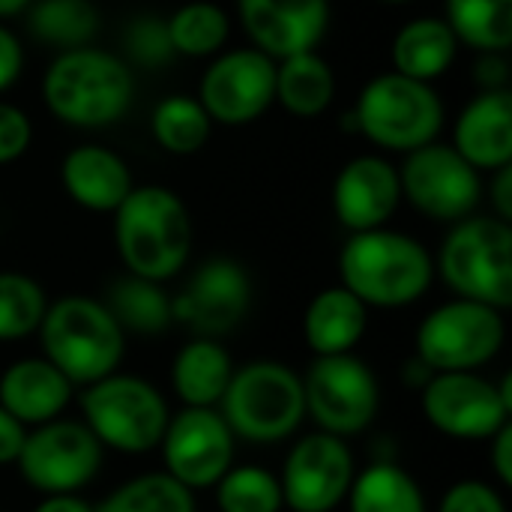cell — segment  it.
Here are the masks:
<instances>
[{"mask_svg":"<svg viewBox=\"0 0 512 512\" xmlns=\"http://www.w3.org/2000/svg\"><path fill=\"white\" fill-rule=\"evenodd\" d=\"M435 282V258L402 231L375 228L351 234L339 252V285L369 312L414 306Z\"/></svg>","mask_w":512,"mask_h":512,"instance_id":"cell-1","label":"cell"},{"mask_svg":"<svg viewBox=\"0 0 512 512\" xmlns=\"http://www.w3.org/2000/svg\"><path fill=\"white\" fill-rule=\"evenodd\" d=\"M114 246L126 273L165 285L192 252V216L165 186H135L114 210Z\"/></svg>","mask_w":512,"mask_h":512,"instance_id":"cell-2","label":"cell"},{"mask_svg":"<svg viewBox=\"0 0 512 512\" xmlns=\"http://www.w3.org/2000/svg\"><path fill=\"white\" fill-rule=\"evenodd\" d=\"M42 357L60 369L72 387H90L114 372L126 357V333L102 300L66 294L48 303L36 330Z\"/></svg>","mask_w":512,"mask_h":512,"instance_id":"cell-3","label":"cell"},{"mask_svg":"<svg viewBox=\"0 0 512 512\" xmlns=\"http://www.w3.org/2000/svg\"><path fill=\"white\" fill-rule=\"evenodd\" d=\"M237 441L270 447L291 441L306 420L303 381L282 360H252L234 366L228 390L216 408Z\"/></svg>","mask_w":512,"mask_h":512,"instance_id":"cell-4","label":"cell"},{"mask_svg":"<svg viewBox=\"0 0 512 512\" xmlns=\"http://www.w3.org/2000/svg\"><path fill=\"white\" fill-rule=\"evenodd\" d=\"M129 66L99 48H72L48 66L42 78V96L48 111L81 129H99L126 114L132 105Z\"/></svg>","mask_w":512,"mask_h":512,"instance_id":"cell-5","label":"cell"},{"mask_svg":"<svg viewBox=\"0 0 512 512\" xmlns=\"http://www.w3.org/2000/svg\"><path fill=\"white\" fill-rule=\"evenodd\" d=\"M81 423L93 438L114 453L144 456L159 450L171 420L168 399L141 375L114 372L90 387H81Z\"/></svg>","mask_w":512,"mask_h":512,"instance_id":"cell-6","label":"cell"},{"mask_svg":"<svg viewBox=\"0 0 512 512\" xmlns=\"http://www.w3.org/2000/svg\"><path fill=\"white\" fill-rule=\"evenodd\" d=\"M435 270L444 285L498 312L512 306V228L498 216H468L444 237Z\"/></svg>","mask_w":512,"mask_h":512,"instance_id":"cell-7","label":"cell"},{"mask_svg":"<svg viewBox=\"0 0 512 512\" xmlns=\"http://www.w3.org/2000/svg\"><path fill=\"white\" fill-rule=\"evenodd\" d=\"M351 117L357 132L378 147L411 153L438 138L444 126V102L429 84L387 72L363 87Z\"/></svg>","mask_w":512,"mask_h":512,"instance_id":"cell-8","label":"cell"},{"mask_svg":"<svg viewBox=\"0 0 512 512\" xmlns=\"http://www.w3.org/2000/svg\"><path fill=\"white\" fill-rule=\"evenodd\" d=\"M504 345V312L462 297L432 309L414 333V357L432 372H480Z\"/></svg>","mask_w":512,"mask_h":512,"instance_id":"cell-9","label":"cell"},{"mask_svg":"<svg viewBox=\"0 0 512 512\" xmlns=\"http://www.w3.org/2000/svg\"><path fill=\"white\" fill-rule=\"evenodd\" d=\"M306 417L333 438H357L372 429L381 408V384L357 354L315 357L300 375Z\"/></svg>","mask_w":512,"mask_h":512,"instance_id":"cell-10","label":"cell"},{"mask_svg":"<svg viewBox=\"0 0 512 512\" xmlns=\"http://www.w3.org/2000/svg\"><path fill=\"white\" fill-rule=\"evenodd\" d=\"M426 423L453 441H489L512 423V378L480 372H435L420 390Z\"/></svg>","mask_w":512,"mask_h":512,"instance_id":"cell-11","label":"cell"},{"mask_svg":"<svg viewBox=\"0 0 512 512\" xmlns=\"http://www.w3.org/2000/svg\"><path fill=\"white\" fill-rule=\"evenodd\" d=\"M105 462V447L81 420L57 417L27 429L15 468L36 495H81Z\"/></svg>","mask_w":512,"mask_h":512,"instance_id":"cell-12","label":"cell"},{"mask_svg":"<svg viewBox=\"0 0 512 512\" xmlns=\"http://www.w3.org/2000/svg\"><path fill=\"white\" fill-rule=\"evenodd\" d=\"M237 438L216 408H180L159 441L162 471L189 492L213 489L234 465Z\"/></svg>","mask_w":512,"mask_h":512,"instance_id":"cell-13","label":"cell"},{"mask_svg":"<svg viewBox=\"0 0 512 512\" xmlns=\"http://www.w3.org/2000/svg\"><path fill=\"white\" fill-rule=\"evenodd\" d=\"M354 474L357 462L348 441L312 432L294 441L276 477L291 512H336L348 498Z\"/></svg>","mask_w":512,"mask_h":512,"instance_id":"cell-14","label":"cell"},{"mask_svg":"<svg viewBox=\"0 0 512 512\" xmlns=\"http://www.w3.org/2000/svg\"><path fill=\"white\" fill-rule=\"evenodd\" d=\"M399 183L402 198L435 222H462L474 216L483 195L480 171L453 147L435 141L408 153L399 168Z\"/></svg>","mask_w":512,"mask_h":512,"instance_id":"cell-15","label":"cell"},{"mask_svg":"<svg viewBox=\"0 0 512 512\" xmlns=\"http://www.w3.org/2000/svg\"><path fill=\"white\" fill-rule=\"evenodd\" d=\"M174 321L198 339L234 333L252 309V279L234 258H207L171 297Z\"/></svg>","mask_w":512,"mask_h":512,"instance_id":"cell-16","label":"cell"},{"mask_svg":"<svg viewBox=\"0 0 512 512\" xmlns=\"http://www.w3.org/2000/svg\"><path fill=\"white\" fill-rule=\"evenodd\" d=\"M276 99V63L258 48H237L213 60L201 78V108L210 120L243 126L258 120Z\"/></svg>","mask_w":512,"mask_h":512,"instance_id":"cell-17","label":"cell"},{"mask_svg":"<svg viewBox=\"0 0 512 512\" xmlns=\"http://www.w3.org/2000/svg\"><path fill=\"white\" fill-rule=\"evenodd\" d=\"M402 201L399 168L381 156L351 159L333 183V213L351 234L384 228Z\"/></svg>","mask_w":512,"mask_h":512,"instance_id":"cell-18","label":"cell"},{"mask_svg":"<svg viewBox=\"0 0 512 512\" xmlns=\"http://www.w3.org/2000/svg\"><path fill=\"white\" fill-rule=\"evenodd\" d=\"M240 21L258 51L285 60L312 51L327 30V0H237Z\"/></svg>","mask_w":512,"mask_h":512,"instance_id":"cell-19","label":"cell"},{"mask_svg":"<svg viewBox=\"0 0 512 512\" xmlns=\"http://www.w3.org/2000/svg\"><path fill=\"white\" fill-rule=\"evenodd\" d=\"M75 387L45 357H21L0 372V408L24 429H36L63 417Z\"/></svg>","mask_w":512,"mask_h":512,"instance_id":"cell-20","label":"cell"},{"mask_svg":"<svg viewBox=\"0 0 512 512\" xmlns=\"http://www.w3.org/2000/svg\"><path fill=\"white\" fill-rule=\"evenodd\" d=\"M453 150L477 171H498L512 159L510 90L480 93L456 120Z\"/></svg>","mask_w":512,"mask_h":512,"instance_id":"cell-21","label":"cell"},{"mask_svg":"<svg viewBox=\"0 0 512 512\" xmlns=\"http://www.w3.org/2000/svg\"><path fill=\"white\" fill-rule=\"evenodd\" d=\"M60 180L66 195L90 213H114L135 189L126 162L114 150L96 144L69 150L60 165Z\"/></svg>","mask_w":512,"mask_h":512,"instance_id":"cell-22","label":"cell"},{"mask_svg":"<svg viewBox=\"0 0 512 512\" xmlns=\"http://www.w3.org/2000/svg\"><path fill=\"white\" fill-rule=\"evenodd\" d=\"M369 330V309L342 285L318 291L303 312V339L315 357L354 354Z\"/></svg>","mask_w":512,"mask_h":512,"instance_id":"cell-23","label":"cell"},{"mask_svg":"<svg viewBox=\"0 0 512 512\" xmlns=\"http://www.w3.org/2000/svg\"><path fill=\"white\" fill-rule=\"evenodd\" d=\"M234 360L219 339L192 336L171 360V390L183 408H219Z\"/></svg>","mask_w":512,"mask_h":512,"instance_id":"cell-24","label":"cell"},{"mask_svg":"<svg viewBox=\"0 0 512 512\" xmlns=\"http://www.w3.org/2000/svg\"><path fill=\"white\" fill-rule=\"evenodd\" d=\"M456 33L441 18H417L405 24L393 39V66L399 75L414 81L441 78L456 57Z\"/></svg>","mask_w":512,"mask_h":512,"instance_id":"cell-25","label":"cell"},{"mask_svg":"<svg viewBox=\"0 0 512 512\" xmlns=\"http://www.w3.org/2000/svg\"><path fill=\"white\" fill-rule=\"evenodd\" d=\"M345 504L348 512H429L423 486L396 459H375L357 471Z\"/></svg>","mask_w":512,"mask_h":512,"instance_id":"cell-26","label":"cell"},{"mask_svg":"<svg viewBox=\"0 0 512 512\" xmlns=\"http://www.w3.org/2000/svg\"><path fill=\"white\" fill-rule=\"evenodd\" d=\"M102 303L126 336H162L174 324L168 291L159 282L132 273L117 279Z\"/></svg>","mask_w":512,"mask_h":512,"instance_id":"cell-27","label":"cell"},{"mask_svg":"<svg viewBox=\"0 0 512 512\" xmlns=\"http://www.w3.org/2000/svg\"><path fill=\"white\" fill-rule=\"evenodd\" d=\"M333 93H336L333 69L315 51L285 57L282 66H276V99L294 117H315L327 111Z\"/></svg>","mask_w":512,"mask_h":512,"instance_id":"cell-28","label":"cell"},{"mask_svg":"<svg viewBox=\"0 0 512 512\" xmlns=\"http://www.w3.org/2000/svg\"><path fill=\"white\" fill-rule=\"evenodd\" d=\"M447 24L471 48L504 54L512 45V0H447Z\"/></svg>","mask_w":512,"mask_h":512,"instance_id":"cell-29","label":"cell"},{"mask_svg":"<svg viewBox=\"0 0 512 512\" xmlns=\"http://www.w3.org/2000/svg\"><path fill=\"white\" fill-rule=\"evenodd\" d=\"M96 512H198V504L195 492L165 471H147L111 489L102 504H96Z\"/></svg>","mask_w":512,"mask_h":512,"instance_id":"cell-30","label":"cell"},{"mask_svg":"<svg viewBox=\"0 0 512 512\" xmlns=\"http://www.w3.org/2000/svg\"><path fill=\"white\" fill-rule=\"evenodd\" d=\"M99 27V12L90 0H36L30 33L63 51L84 48Z\"/></svg>","mask_w":512,"mask_h":512,"instance_id":"cell-31","label":"cell"},{"mask_svg":"<svg viewBox=\"0 0 512 512\" xmlns=\"http://www.w3.org/2000/svg\"><path fill=\"white\" fill-rule=\"evenodd\" d=\"M48 309L45 288L18 270H0V342L36 336Z\"/></svg>","mask_w":512,"mask_h":512,"instance_id":"cell-32","label":"cell"},{"mask_svg":"<svg viewBox=\"0 0 512 512\" xmlns=\"http://www.w3.org/2000/svg\"><path fill=\"white\" fill-rule=\"evenodd\" d=\"M210 117L198 99L189 96H168L153 111V138L162 150L174 156L198 153L210 138Z\"/></svg>","mask_w":512,"mask_h":512,"instance_id":"cell-33","label":"cell"},{"mask_svg":"<svg viewBox=\"0 0 512 512\" xmlns=\"http://www.w3.org/2000/svg\"><path fill=\"white\" fill-rule=\"evenodd\" d=\"M219 512H282L279 477L261 465H231L213 486Z\"/></svg>","mask_w":512,"mask_h":512,"instance_id":"cell-34","label":"cell"},{"mask_svg":"<svg viewBox=\"0 0 512 512\" xmlns=\"http://www.w3.org/2000/svg\"><path fill=\"white\" fill-rule=\"evenodd\" d=\"M168 36L174 51L189 57H207L219 51L228 39V15L207 0H195L180 6L168 18Z\"/></svg>","mask_w":512,"mask_h":512,"instance_id":"cell-35","label":"cell"},{"mask_svg":"<svg viewBox=\"0 0 512 512\" xmlns=\"http://www.w3.org/2000/svg\"><path fill=\"white\" fill-rule=\"evenodd\" d=\"M126 51L144 66H162L174 54L171 36H168V21L156 18V15L135 18L126 27Z\"/></svg>","mask_w":512,"mask_h":512,"instance_id":"cell-36","label":"cell"},{"mask_svg":"<svg viewBox=\"0 0 512 512\" xmlns=\"http://www.w3.org/2000/svg\"><path fill=\"white\" fill-rule=\"evenodd\" d=\"M438 512H510L507 501L501 495V489L495 483L486 480H459L453 483L444 498Z\"/></svg>","mask_w":512,"mask_h":512,"instance_id":"cell-37","label":"cell"},{"mask_svg":"<svg viewBox=\"0 0 512 512\" xmlns=\"http://www.w3.org/2000/svg\"><path fill=\"white\" fill-rule=\"evenodd\" d=\"M30 141H33V126L27 114L15 105L0 102V165L21 159Z\"/></svg>","mask_w":512,"mask_h":512,"instance_id":"cell-38","label":"cell"},{"mask_svg":"<svg viewBox=\"0 0 512 512\" xmlns=\"http://www.w3.org/2000/svg\"><path fill=\"white\" fill-rule=\"evenodd\" d=\"M492 450H489V462L498 480V489H510L512 486V423H507L504 429H498L489 438Z\"/></svg>","mask_w":512,"mask_h":512,"instance_id":"cell-39","label":"cell"},{"mask_svg":"<svg viewBox=\"0 0 512 512\" xmlns=\"http://www.w3.org/2000/svg\"><path fill=\"white\" fill-rule=\"evenodd\" d=\"M24 438H27V429L6 408H0V468L15 465Z\"/></svg>","mask_w":512,"mask_h":512,"instance_id":"cell-40","label":"cell"},{"mask_svg":"<svg viewBox=\"0 0 512 512\" xmlns=\"http://www.w3.org/2000/svg\"><path fill=\"white\" fill-rule=\"evenodd\" d=\"M24 66V51H21V42L15 39V33H9L3 24H0V90H6L18 72Z\"/></svg>","mask_w":512,"mask_h":512,"instance_id":"cell-41","label":"cell"},{"mask_svg":"<svg viewBox=\"0 0 512 512\" xmlns=\"http://www.w3.org/2000/svg\"><path fill=\"white\" fill-rule=\"evenodd\" d=\"M492 207H495V216L512 222V168L504 165L498 168L495 174V183H492Z\"/></svg>","mask_w":512,"mask_h":512,"instance_id":"cell-42","label":"cell"},{"mask_svg":"<svg viewBox=\"0 0 512 512\" xmlns=\"http://www.w3.org/2000/svg\"><path fill=\"white\" fill-rule=\"evenodd\" d=\"M477 81L486 87V90H507V63L501 54H486L480 63H477Z\"/></svg>","mask_w":512,"mask_h":512,"instance_id":"cell-43","label":"cell"},{"mask_svg":"<svg viewBox=\"0 0 512 512\" xmlns=\"http://www.w3.org/2000/svg\"><path fill=\"white\" fill-rule=\"evenodd\" d=\"M30 512H96V507L81 495H42Z\"/></svg>","mask_w":512,"mask_h":512,"instance_id":"cell-44","label":"cell"},{"mask_svg":"<svg viewBox=\"0 0 512 512\" xmlns=\"http://www.w3.org/2000/svg\"><path fill=\"white\" fill-rule=\"evenodd\" d=\"M432 375H435V372H432L429 366H423L417 357H411V360L405 363V381H408V387H414L417 393L423 390V384H426Z\"/></svg>","mask_w":512,"mask_h":512,"instance_id":"cell-45","label":"cell"},{"mask_svg":"<svg viewBox=\"0 0 512 512\" xmlns=\"http://www.w3.org/2000/svg\"><path fill=\"white\" fill-rule=\"evenodd\" d=\"M27 3H30V0H0V18H3V15H15V12H21Z\"/></svg>","mask_w":512,"mask_h":512,"instance_id":"cell-46","label":"cell"},{"mask_svg":"<svg viewBox=\"0 0 512 512\" xmlns=\"http://www.w3.org/2000/svg\"><path fill=\"white\" fill-rule=\"evenodd\" d=\"M381 3H408V0H381Z\"/></svg>","mask_w":512,"mask_h":512,"instance_id":"cell-47","label":"cell"}]
</instances>
